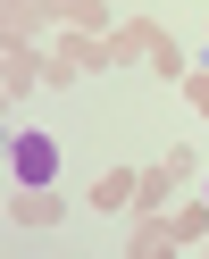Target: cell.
Segmentation results:
<instances>
[{
    "mask_svg": "<svg viewBox=\"0 0 209 259\" xmlns=\"http://www.w3.org/2000/svg\"><path fill=\"white\" fill-rule=\"evenodd\" d=\"M9 176L17 184H51L59 176V142L51 134H9Z\"/></svg>",
    "mask_w": 209,
    "mask_h": 259,
    "instance_id": "cell-1",
    "label": "cell"
}]
</instances>
